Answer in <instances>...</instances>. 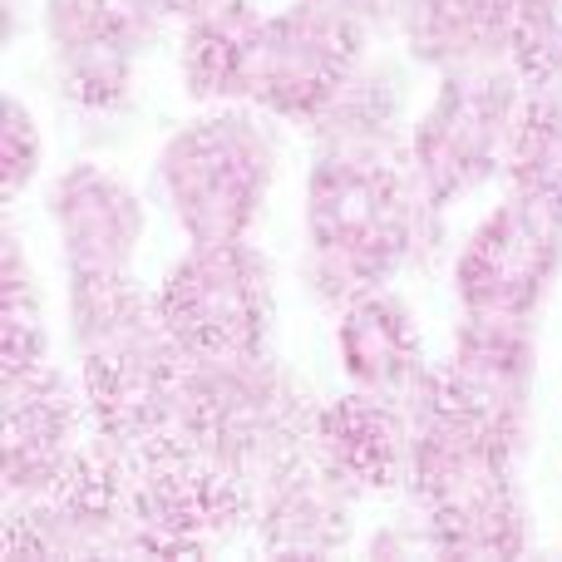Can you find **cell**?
<instances>
[{
	"instance_id": "cell-7",
	"label": "cell",
	"mask_w": 562,
	"mask_h": 562,
	"mask_svg": "<svg viewBox=\"0 0 562 562\" xmlns=\"http://www.w3.org/2000/svg\"><path fill=\"white\" fill-rule=\"evenodd\" d=\"M69 435H75V409L55 375L25 370L10 380V419H5V484L10 494H40L65 479Z\"/></svg>"
},
{
	"instance_id": "cell-10",
	"label": "cell",
	"mask_w": 562,
	"mask_h": 562,
	"mask_svg": "<svg viewBox=\"0 0 562 562\" xmlns=\"http://www.w3.org/2000/svg\"><path fill=\"white\" fill-rule=\"evenodd\" d=\"M340 356L346 370L366 390H400L419 375V336L405 301L360 296L340 326Z\"/></svg>"
},
{
	"instance_id": "cell-3",
	"label": "cell",
	"mask_w": 562,
	"mask_h": 562,
	"mask_svg": "<svg viewBox=\"0 0 562 562\" xmlns=\"http://www.w3.org/2000/svg\"><path fill=\"white\" fill-rule=\"evenodd\" d=\"M168 336L203 360H243L267 336V272L243 237L203 243L158 296Z\"/></svg>"
},
{
	"instance_id": "cell-2",
	"label": "cell",
	"mask_w": 562,
	"mask_h": 562,
	"mask_svg": "<svg viewBox=\"0 0 562 562\" xmlns=\"http://www.w3.org/2000/svg\"><path fill=\"white\" fill-rule=\"evenodd\" d=\"M272 178V144L252 119H207L173 138L164 188L198 243H233L257 217Z\"/></svg>"
},
{
	"instance_id": "cell-6",
	"label": "cell",
	"mask_w": 562,
	"mask_h": 562,
	"mask_svg": "<svg viewBox=\"0 0 562 562\" xmlns=\"http://www.w3.org/2000/svg\"><path fill=\"white\" fill-rule=\"evenodd\" d=\"M144 10L148 0H55L49 30L59 45L69 94L85 104L119 99L128 85V59L144 45Z\"/></svg>"
},
{
	"instance_id": "cell-13",
	"label": "cell",
	"mask_w": 562,
	"mask_h": 562,
	"mask_svg": "<svg viewBox=\"0 0 562 562\" xmlns=\"http://www.w3.org/2000/svg\"><path fill=\"white\" fill-rule=\"evenodd\" d=\"M514 59L528 75H562V0H518L514 5Z\"/></svg>"
},
{
	"instance_id": "cell-1",
	"label": "cell",
	"mask_w": 562,
	"mask_h": 562,
	"mask_svg": "<svg viewBox=\"0 0 562 562\" xmlns=\"http://www.w3.org/2000/svg\"><path fill=\"white\" fill-rule=\"evenodd\" d=\"M409 243V193L400 164L366 134H346L311 173V252L321 286L366 291L400 267Z\"/></svg>"
},
{
	"instance_id": "cell-15",
	"label": "cell",
	"mask_w": 562,
	"mask_h": 562,
	"mask_svg": "<svg viewBox=\"0 0 562 562\" xmlns=\"http://www.w3.org/2000/svg\"><path fill=\"white\" fill-rule=\"evenodd\" d=\"M148 5H164V10H213V5H223V0H148Z\"/></svg>"
},
{
	"instance_id": "cell-9",
	"label": "cell",
	"mask_w": 562,
	"mask_h": 562,
	"mask_svg": "<svg viewBox=\"0 0 562 562\" xmlns=\"http://www.w3.org/2000/svg\"><path fill=\"white\" fill-rule=\"evenodd\" d=\"M316 435L326 445V459L340 469L346 479L366 488H390L400 474V459H405V429L400 415L385 400H340L336 409L316 419Z\"/></svg>"
},
{
	"instance_id": "cell-12",
	"label": "cell",
	"mask_w": 562,
	"mask_h": 562,
	"mask_svg": "<svg viewBox=\"0 0 562 562\" xmlns=\"http://www.w3.org/2000/svg\"><path fill=\"white\" fill-rule=\"evenodd\" d=\"M508 164H514L518 193L562 213V94H543L528 109V119L514 134Z\"/></svg>"
},
{
	"instance_id": "cell-8",
	"label": "cell",
	"mask_w": 562,
	"mask_h": 562,
	"mask_svg": "<svg viewBox=\"0 0 562 562\" xmlns=\"http://www.w3.org/2000/svg\"><path fill=\"white\" fill-rule=\"evenodd\" d=\"M55 217L65 227V247L75 272H119L138 237V207L114 178L79 168L59 183Z\"/></svg>"
},
{
	"instance_id": "cell-4",
	"label": "cell",
	"mask_w": 562,
	"mask_h": 562,
	"mask_svg": "<svg viewBox=\"0 0 562 562\" xmlns=\"http://www.w3.org/2000/svg\"><path fill=\"white\" fill-rule=\"evenodd\" d=\"M514 79L484 65H464V75L449 79L415 138L425 198L449 203L484 183L498 158L514 154Z\"/></svg>"
},
{
	"instance_id": "cell-5",
	"label": "cell",
	"mask_w": 562,
	"mask_h": 562,
	"mask_svg": "<svg viewBox=\"0 0 562 562\" xmlns=\"http://www.w3.org/2000/svg\"><path fill=\"white\" fill-rule=\"evenodd\" d=\"M558 243H562V213L538 198L518 193L504 203L469 252L459 257V291L474 311L488 316H524L543 296L548 277L558 272Z\"/></svg>"
},
{
	"instance_id": "cell-14",
	"label": "cell",
	"mask_w": 562,
	"mask_h": 562,
	"mask_svg": "<svg viewBox=\"0 0 562 562\" xmlns=\"http://www.w3.org/2000/svg\"><path fill=\"white\" fill-rule=\"evenodd\" d=\"M30 173V124H25V109L10 104V193L25 183Z\"/></svg>"
},
{
	"instance_id": "cell-16",
	"label": "cell",
	"mask_w": 562,
	"mask_h": 562,
	"mask_svg": "<svg viewBox=\"0 0 562 562\" xmlns=\"http://www.w3.org/2000/svg\"><path fill=\"white\" fill-rule=\"evenodd\" d=\"M336 5H340V0H336Z\"/></svg>"
},
{
	"instance_id": "cell-11",
	"label": "cell",
	"mask_w": 562,
	"mask_h": 562,
	"mask_svg": "<svg viewBox=\"0 0 562 562\" xmlns=\"http://www.w3.org/2000/svg\"><path fill=\"white\" fill-rule=\"evenodd\" d=\"M518 0H415V45L429 59L479 65L494 45L514 40Z\"/></svg>"
}]
</instances>
